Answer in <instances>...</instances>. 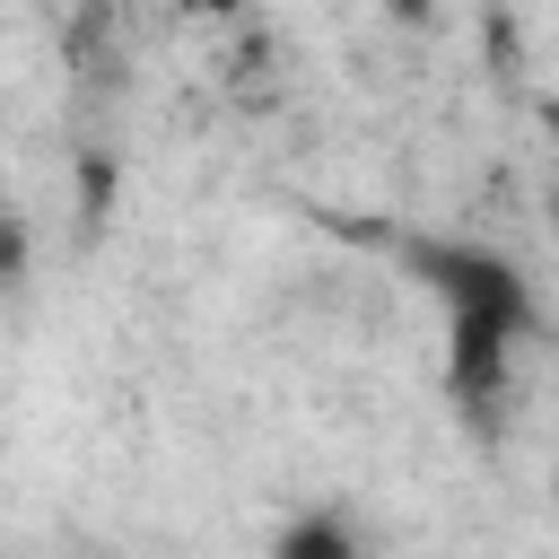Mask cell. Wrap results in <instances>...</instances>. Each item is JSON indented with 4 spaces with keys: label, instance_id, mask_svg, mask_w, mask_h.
I'll return each instance as SVG.
<instances>
[{
    "label": "cell",
    "instance_id": "obj_1",
    "mask_svg": "<svg viewBox=\"0 0 559 559\" xmlns=\"http://www.w3.org/2000/svg\"><path fill=\"white\" fill-rule=\"evenodd\" d=\"M419 271L437 280L445 323H454V358H445V376H454V393L480 411V402L498 393V367H507L515 332H524V280H515L507 262H489V253H454V245H419Z\"/></svg>",
    "mask_w": 559,
    "mask_h": 559
},
{
    "label": "cell",
    "instance_id": "obj_2",
    "mask_svg": "<svg viewBox=\"0 0 559 559\" xmlns=\"http://www.w3.org/2000/svg\"><path fill=\"white\" fill-rule=\"evenodd\" d=\"M271 559H358V533H349L341 515H297Z\"/></svg>",
    "mask_w": 559,
    "mask_h": 559
},
{
    "label": "cell",
    "instance_id": "obj_3",
    "mask_svg": "<svg viewBox=\"0 0 559 559\" xmlns=\"http://www.w3.org/2000/svg\"><path fill=\"white\" fill-rule=\"evenodd\" d=\"M384 9H393V17H419V9H428V0H384Z\"/></svg>",
    "mask_w": 559,
    "mask_h": 559
},
{
    "label": "cell",
    "instance_id": "obj_4",
    "mask_svg": "<svg viewBox=\"0 0 559 559\" xmlns=\"http://www.w3.org/2000/svg\"><path fill=\"white\" fill-rule=\"evenodd\" d=\"M550 507H559V463H550Z\"/></svg>",
    "mask_w": 559,
    "mask_h": 559
},
{
    "label": "cell",
    "instance_id": "obj_5",
    "mask_svg": "<svg viewBox=\"0 0 559 559\" xmlns=\"http://www.w3.org/2000/svg\"><path fill=\"white\" fill-rule=\"evenodd\" d=\"M550 227H559V183H550Z\"/></svg>",
    "mask_w": 559,
    "mask_h": 559
}]
</instances>
